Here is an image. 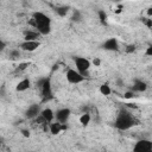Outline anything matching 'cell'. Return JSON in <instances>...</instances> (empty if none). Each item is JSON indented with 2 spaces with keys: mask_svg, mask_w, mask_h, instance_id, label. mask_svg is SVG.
Here are the masks:
<instances>
[{
  "mask_svg": "<svg viewBox=\"0 0 152 152\" xmlns=\"http://www.w3.org/2000/svg\"><path fill=\"white\" fill-rule=\"evenodd\" d=\"M40 45V43L38 40H32V42H26L24 40L21 44H20V49L24 50V51H34L36 49H38Z\"/></svg>",
  "mask_w": 152,
  "mask_h": 152,
  "instance_id": "ba28073f",
  "label": "cell"
},
{
  "mask_svg": "<svg viewBox=\"0 0 152 152\" xmlns=\"http://www.w3.org/2000/svg\"><path fill=\"white\" fill-rule=\"evenodd\" d=\"M5 48H6V43H5V42H2V40L0 39V51H2Z\"/></svg>",
  "mask_w": 152,
  "mask_h": 152,
  "instance_id": "cb8c5ba5",
  "label": "cell"
},
{
  "mask_svg": "<svg viewBox=\"0 0 152 152\" xmlns=\"http://www.w3.org/2000/svg\"><path fill=\"white\" fill-rule=\"evenodd\" d=\"M93 63H94L95 65H100V59H97V58H96V59H94V62H93Z\"/></svg>",
  "mask_w": 152,
  "mask_h": 152,
  "instance_id": "4316f807",
  "label": "cell"
},
{
  "mask_svg": "<svg viewBox=\"0 0 152 152\" xmlns=\"http://www.w3.org/2000/svg\"><path fill=\"white\" fill-rule=\"evenodd\" d=\"M25 40L26 42H32V40H38L39 33L37 31H26L25 32Z\"/></svg>",
  "mask_w": 152,
  "mask_h": 152,
  "instance_id": "5bb4252c",
  "label": "cell"
},
{
  "mask_svg": "<svg viewBox=\"0 0 152 152\" xmlns=\"http://www.w3.org/2000/svg\"><path fill=\"white\" fill-rule=\"evenodd\" d=\"M75 65H76L77 71L86 77V75L90 68V62L84 57H76L75 58Z\"/></svg>",
  "mask_w": 152,
  "mask_h": 152,
  "instance_id": "277c9868",
  "label": "cell"
},
{
  "mask_svg": "<svg viewBox=\"0 0 152 152\" xmlns=\"http://www.w3.org/2000/svg\"><path fill=\"white\" fill-rule=\"evenodd\" d=\"M81 13H80V11H77V10H75L74 11V14H72V20L74 21H80L81 20Z\"/></svg>",
  "mask_w": 152,
  "mask_h": 152,
  "instance_id": "ffe728a7",
  "label": "cell"
},
{
  "mask_svg": "<svg viewBox=\"0 0 152 152\" xmlns=\"http://www.w3.org/2000/svg\"><path fill=\"white\" fill-rule=\"evenodd\" d=\"M146 55H148V56H151V55H152V48H151V46L146 50Z\"/></svg>",
  "mask_w": 152,
  "mask_h": 152,
  "instance_id": "d4e9b609",
  "label": "cell"
},
{
  "mask_svg": "<svg viewBox=\"0 0 152 152\" xmlns=\"http://www.w3.org/2000/svg\"><path fill=\"white\" fill-rule=\"evenodd\" d=\"M89 121H90V114H88V113L82 114V116L80 118V122H81L83 126H87V125L89 124Z\"/></svg>",
  "mask_w": 152,
  "mask_h": 152,
  "instance_id": "e0dca14e",
  "label": "cell"
},
{
  "mask_svg": "<svg viewBox=\"0 0 152 152\" xmlns=\"http://www.w3.org/2000/svg\"><path fill=\"white\" fill-rule=\"evenodd\" d=\"M68 11H69V7H68V6H61V7H57V8H56V13H57L58 15H61V17L66 15Z\"/></svg>",
  "mask_w": 152,
  "mask_h": 152,
  "instance_id": "2e32d148",
  "label": "cell"
},
{
  "mask_svg": "<svg viewBox=\"0 0 152 152\" xmlns=\"http://www.w3.org/2000/svg\"><path fill=\"white\" fill-rule=\"evenodd\" d=\"M152 8H148V11H147V13H148V15H151L152 14V11H151Z\"/></svg>",
  "mask_w": 152,
  "mask_h": 152,
  "instance_id": "83f0119b",
  "label": "cell"
},
{
  "mask_svg": "<svg viewBox=\"0 0 152 152\" xmlns=\"http://www.w3.org/2000/svg\"><path fill=\"white\" fill-rule=\"evenodd\" d=\"M135 125V119L132 115L131 112L126 110V109H121L116 116V120L114 122V126L120 129V131H126L129 129L131 127H133Z\"/></svg>",
  "mask_w": 152,
  "mask_h": 152,
  "instance_id": "7a4b0ae2",
  "label": "cell"
},
{
  "mask_svg": "<svg viewBox=\"0 0 152 152\" xmlns=\"http://www.w3.org/2000/svg\"><path fill=\"white\" fill-rule=\"evenodd\" d=\"M133 152H152V142L147 139H141L135 142Z\"/></svg>",
  "mask_w": 152,
  "mask_h": 152,
  "instance_id": "5b68a950",
  "label": "cell"
},
{
  "mask_svg": "<svg viewBox=\"0 0 152 152\" xmlns=\"http://www.w3.org/2000/svg\"><path fill=\"white\" fill-rule=\"evenodd\" d=\"M32 25L42 36H46L51 31V19L43 12H34L32 15Z\"/></svg>",
  "mask_w": 152,
  "mask_h": 152,
  "instance_id": "6da1fadb",
  "label": "cell"
},
{
  "mask_svg": "<svg viewBox=\"0 0 152 152\" xmlns=\"http://www.w3.org/2000/svg\"><path fill=\"white\" fill-rule=\"evenodd\" d=\"M23 134H24L25 137H30V132H28V131H25V129H24V131H23Z\"/></svg>",
  "mask_w": 152,
  "mask_h": 152,
  "instance_id": "484cf974",
  "label": "cell"
},
{
  "mask_svg": "<svg viewBox=\"0 0 152 152\" xmlns=\"http://www.w3.org/2000/svg\"><path fill=\"white\" fill-rule=\"evenodd\" d=\"M11 56H12L13 58H17V57H19V56H20V52H19V50H13V51L11 52Z\"/></svg>",
  "mask_w": 152,
  "mask_h": 152,
  "instance_id": "44dd1931",
  "label": "cell"
},
{
  "mask_svg": "<svg viewBox=\"0 0 152 152\" xmlns=\"http://www.w3.org/2000/svg\"><path fill=\"white\" fill-rule=\"evenodd\" d=\"M0 145H1V141H0Z\"/></svg>",
  "mask_w": 152,
  "mask_h": 152,
  "instance_id": "f1b7e54d",
  "label": "cell"
},
{
  "mask_svg": "<svg viewBox=\"0 0 152 152\" xmlns=\"http://www.w3.org/2000/svg\"><path fill=\"white\" fill-rule=\"evenodd\" d=\"M134 50H135V46H134V45H128V46L126 48V51H127V52H133Z\"/></svg>",
  "mask_w": 152,
  "mask_h": 152,
  "instance_id": "603a6c76",
  "label": "cell"
},
{
  "mask_svg": "<svg viewBox=\"0 0 152 152\" xmlns=\"http://www.w3.org/2000/svg\"><path fill=\"white\" fill-rule=\"evenodd\" d=\"M61 129H62V124H59V122H57V121H56V122H52V124L50 125V131H51L52 134L59 133Z\"/></svg>",
  "mask_w": 152,
  "mask_h": 152,
  "instance_id": "9a60e30c",
  "label": "cell"
},
{
  "mask_svg": "<svg viewBox=\"0 0 152 152\" xmlns=\"http://www.w3.org/2000/svg\"><path fill=\"white\" fill-rule=\"evenodd\" d=\"M40 115H42L43 120L46 121V122H51V121L55 119V114H53L52 109H50V108H45V109H43V110L40 112Z\"/></svg>",
  "mask_w": 152,
  "mask_h": 152,
  "instance_id": "8fae6325",
  "label": "cell"
},
{
  "mask_svg": "<svg viewBox=\"0 0 152 152\" xmlns=\"http://www.w3.org/2000/svg\"><path fill=\"white\" fill-rule=\"evenodd\" d=\"M100 91H101L102 95H109L112 93V90H110V88H109L108 84H102L100 87Z\"/></svg>",
  "mask_w": 152,
  "mask_h": 152,
  "instance_id": "ac0fdd59",
  "label": "cell"
},
{
  "mask_svg": "<svg viewBox=\"0 0 152 152\" xmlns=\"http://www.w3.org/2000/svg\"><path fill=\"white\" fill-rule=\"evenodd\" d=\"M40 106L39 104H31L28 108H27V110L25 112V115H26V118L27 119H33V118H36V116H38V114H40Z\"/></svg>",
  "mask_w": 152,
  "mask_h": 152,
  "instance_id": "30bf717a",
  "label": "cell"
},
{
  "mask_svg": "<svg viewBox=\"0 0 152 152\" xmlns=\"http://www.w3.org/2000/svg\"><path fill=\"white\" fill-rule=\"evenodd\" d=\"M97 14H99V19H100V21H101L102 24H104L106 20H107V14H106V12H104L103 10H100V11L97 12Z\"/></svg>",
  "mask_w": 152,
  "mask_h": 152,
  "instance_id": "d6986e66",
  "label": "cell"
},
{
  "mask_svg": "<svg viewBox=\"0 0 152 152\" xmlns=\"http://www.w3.org/2000/svg\"><path fill=\"white\" fill-rule=\"evenodd\" d=\"M70 114H71V112H70L69 108H62V109H58V110L56 112L55 118H56L57 122H59V124H65V122L69 120Z\"/></svg>",
  "mask_w": 152,
  "mask_h": 152,
  "instance_id": "52a82bcc",
  "label": "cell"
},
{
  "mask_svg": "<svg viewBox=\"0 0 152 152\" xmlns=\"http://www.w3.org/2000/svg\"><path fill=\"white\" fill-rule=\"evenodd\" d=\"M102 48L107 51H116L119 49V42L116 40V38H109L103 43Z\"/></svg>",
  "mask_w": 152,
  "mask_h": 152,
  "instance_id": "9c48e42d",
  "label": "cell"
},
{
  "mask_svg": "<svg viewBox=\"0 0 152 152\" xmlns=\"http://www.w3.org/2000/svg\"><path fill=\"white\" fill-rule=\"evenodd\" d=\"M30 86H31L30 80H28V78H24V80H21V81L17 84V90H18V91H25V90H27V89L30 88Z\"/></svg>",
  "mask_w": 152,
  "mask_h": 152,
  "instance_id": "4fadbf2b",
  "label": "cell"
},
{
  "mask_svg": "<svg viewBox=\"0 0 152 152\" xmlns=\"http://www.w3.org/2000/svg\"><path fill=\"white\" fill-rule=\"evenodd\" d=\"M133 96H134L133 91H127V93H125V95H124V97H125V99H132Z\"/></svg>",
  "mask_w": 152,
  "mask_h": 152,
  "instance_id": "7402d4cb",
  "label": "cell"
},
{
  "mask_svg": "<svg viewBox=\"0 0 152 152\" xmlns=\"http://www.w3.org/2000/svg\"><path fill=\"white\" fill-rule=\"evenodd\" d=\"M39 86L42 88V95H43V101H48L52 99V89H51V83L49 78H43L39 82Z\"/></svg>",
  "mask_w": 152,
  "mask_h": 152,
  "instance_id": "3957f363",
  "label": "cell"
},
{
  "mask_svg": "<svg viewBox=\"0 0 152 152\" xmlns=\"http://www.w3.org/2000/svg\"><path fill=\"white\" fill-rule=\"evenodd\" d=\"M84 76L81 75L77 70H74V69H69L66 71V80L69 83H72V84H78L81 82L84 81Z\"/></svg>",
  "mask_w": 152,
  "mask_h": 152,
  "instance_id": "8992f818",
  "label": "cell"
},
{
  "mask_svg": "<svg viewBox=\"0 0 152 152\" xmlns=\"http://www.w3.org/2000/svg\"><path fill=\"white\" fill-rule=\"evenodd\" d=\"M146 89H147V84L144 81H141V80H135L134 81V83H133V90L134 91L141 93V91H145Z\"/></svg>",
  "mask_w": 152,
  "mask_h": 152,
  "instance_id": "7c38bea8",
  "label": "cell"
}]
</instances>
